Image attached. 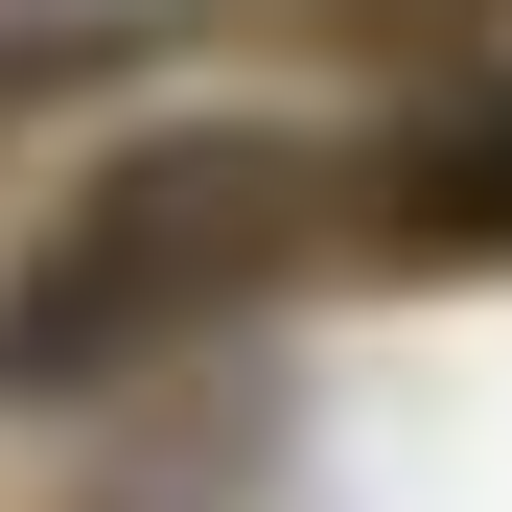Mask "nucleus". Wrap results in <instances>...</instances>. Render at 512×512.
<instances>
[{"instance_id":"obj_1","label":"nucleus","mask_w":512,"mask_h":512,"mask_svg":"<svg viewBox=\"0 0 512 512\" xmlns=\"http://www.w3.org/2000/svg\"><path fill=\"white\" fill-rule=\"evenodd\" d=\"M303 233V163L280 140H140L117 187H70V233L24 256V303H0V373L24 396H94L117 350H187L210 303H256V256Z\"/></svg>"},{"instance_id":"obj_2","label":"nucleus","mask_w":512,"mask_h":512,"mask_svg":"<svg viewBox=\"0 0 512 512\" xmlns=\"http://www.w3.org/2000/svg\"><path fill=\"white\" fill-rule=\"evenodd\" d=\"M373 210H396V256H512V94H466V117H419Z\"/></svg>"}]
</instances>
